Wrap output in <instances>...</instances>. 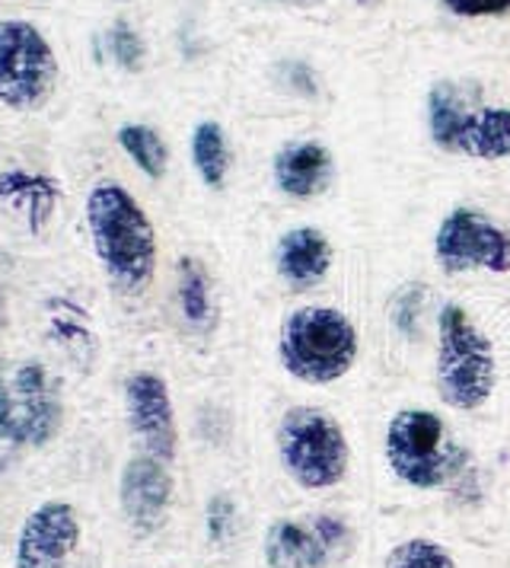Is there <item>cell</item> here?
<instances>
[{"mask_svg":"<svg viewBox=\"0 0 510 568\" xmlns=\"http://www.w3.org/2000/svg\"><path fill=\"white\" fill-rule=\"evenodd\" d=\"M382 454L399 483L425 491L450 483L466 460L462 447L447 432V422L431 409H399L392 415Z\"/></svg>","mask_w":510,"mask_h":568,"instance_id":"cell-4","label":"cell"},{"mask_svg":"<svg viewBox=\"0 0 510 568\" xmlns=\"http://www.w3.org/2000/svg\"><path fill=\"white\" fill-rule=\"evenodd\" d=\"M105 49L112 54V61L125 71H141L144 61H147V45L144 39L125 23H115V27L105 32Z\"/></svg>","mask_w":510,"mask_h":568,"instance_id":"cell-23","label":"cell"},{"mask_svg":"<svg viewBox=\"0 0 510 568\" xmlns=\"http://www.w3.org/2000/svg\"><path fill=\"white\" fill-rule=\"evenodd\" d=\"M119 148L131 156V163L147 176V180L160 182L170 170V148L163 141V134L151 125L141 122H128L119 129Z\"/></svg>","mask_w":510,"mask_h":568,"instance_id":"cell-19","label":"cell"},{"mask_svg":"<svg viewBox=\"0 0 510 568\" xmlns=\"http://www.w3.org/2000/svg\"><path fill=\"white\" fill-rule=\"evenodd\" d=\"M125 409L144 450L163 464H173L178 450V428L166 381L151 371L131 374L125 381Z\"/></svg>","mask_w":510,"mask_h":568,"instance_id":"cell-11","label":"cell"},{"mask_svg":"<svg viewBox=\"0 0 510 568\" xmlns=\"http://www.w3.org/2000/svg\"><path fill=\"white\" fill-rule=\"evenodd\" d=\"M166 466L170 464L156 460L151 454H141V457H131L122 469L119 505H122L125 520L137 534L160 530L166 515H170L176 483H173V473Z\"/></svg>","mask_w":510,"mask_h":568,"instance_id":"cell-12","label":"cell"},{"mask_svg":"<svg viewBox=\"0 0 510 568\" xmlns=\"http://www.w3.org/2000/svg\"><path fill=\"white\" fill-rule=\"evenodd\" d=\"M0 199L20 207L29 231L42 233L51 221V214H54V207H58L61 189H58V180H49V176L10 170L0 176Z\"/></svg>","mask_w":510,"mask_h":568,"instance_id":"cell-16","label":"cell"},{"mask_svg":"<svg viewBox=\"0 0 510 568\" xmlns=\"http://www.w3.org/2000/svg\"><path fill=\"white\" fill-rule=\"evenodd\" d=\"M332 243L319 227H294L278 240L275 250V272L294 291L316 287L329 275Z\"/></svg>","mask_w":510,"mask_h":568,"instance_id":"cell-14","label":"cell"},{"mask_svg":"<svg viewBox=\"0 0 510 568\" xmlns=\"http://www.w3.org/2000/svg\"><path fill=\"white\" fill-rule=\"evenodd\" d=\"M178 311L185 316V323H192L195 329H204L214 316V301H211V278L204 272L198 258L182 256L178 258Z\"/></svg>","mask_w":510,"mask_h":568,"instance_id":"cell-20","label":"cell"},{"mask_svg":"<svg viewBox=\"0 0 510 568\" xmlns=\"http://www.w3.org/2000/svg\"><path fill=\"white\" fill-rule=\"evenodd\" d=\"M64 311H68V307H64V301H54V304H49L51 338H54V342H61L74 358H80V355L93 358L96 342H93V333H90V326H86V320H83L80 307L71 304V313H64Z\"/></svg>","mask_w":510,"mask_h":568,"instance_id":"cell-21","label":"cell"},{"mask_svg":"<svg viewBox=\"0 0 510 568\" xmlns=\"http://www.w3.org/2000/svg\"><path fill=\"white\" fill-rule=\"evenodd\" d=\"M7 320H10V311H7V291L0 287V338L7 333Z\"/></svg>","mask_w":510,"mask_h":568,"instance_id":"cell-26","label":"cell"},{"mask_svg":"<svg viewBox=\"0 0 510 568\" xmlns=\"http://www.w3.org/2000/svg\"><path fill=\"white\" fill-rule=\"evenodd\" d=\"M272 176L284 195L290 199H316L335 180V156L319 141H294L284 144L272 160Z\"/></svg>","mask_w":510,"mask_h":568,"instance_id":"cell-13","label":"cell"},{"mask_svg":"<svg viewBox=\"0 0 510 568\" xmlns=\"http://www.w3.org/2000/svg\"><path fill=\"white\" fill-rule=\"evenodd\" d=\"M351 546V530L341 517L316 515L309 520H275L265 534V562L272 568H326Z\"/></svg>","mask_w":510,"mask_h":568,"instance_id":"cell-9","label":"cell"},{"mask_svg":"<svg viewBox=\"0 0 510 568\" xmlns=\"http://www.w3.org/2000/svg\"><path fill=\"white\" fill-rule=\"evenodd\" d=\"M434 377L440 399L459 413L482 409L498 384L494 345L459 304H447L440 311Z\"/></svg>","mask_w":510,"mask_h":568,"instance_id":"cell-3","label":"cell"},{"mask_svg":"<svg viewBox=\"0 0 510 568\" xmlns=\"http://www.w3.org/2000/svg\"><path fill=\"white\" fill-rule=\"evenodd\" d=\"M83 527L74 505L45 501L26 517L17 537L13 568H68L80 546Z\"/></svg>","mask_w":510,"mask_h":568,"instance_id":"cell-10","label":"cell"},{"mask_svg":"<svg viewBox=\"0 0 510 568\" xmlns=\"http://www.w3.org/2000/svg\"><path fill=\"white\" fill-rule=\"evenodd\" d=\"M443 7L457 17H498L508 13L510 0H443Z\"/></svg>","mask_w":510,"mask_h":568,"instance_id":"cell-25","label":"cell"},{"mask_svg":"<svg viewBox=\"0 0 510 568\" xmlns=\"http://www.w3.org/2000/svg\"><path fill=\"white\" fill-rule=\"evenodd\" d=\"M434 258L443 272H510V233L479 207H453L434 233Z\"/></svg>","mask_w":510,"mask_h":568,"instance_id":"cell-8","label":"cell"},{"mask_svg":"<svg viewBox=\"0 0 510 568\" xmlns=\"http://www.w3.org/2000/svg\"><path fill=\"white\" fill-rule=\"evenodd\" d=\"M64 425V399L49 367L35 358L0 371V438L17 447H45Z\"/></svg>","mask_w":510,"mask_h":568,"instance_id":"cell-6","label":"cell"},{"mask_svg":"<svg viewBox=\"0 0 510 568\" xmlns=\"http://www.w3.org/2000/svg\"><path fill=\"white\" fill-rule=\"evenodd\" d=\"M355 3H360V7H377L382 0H355Z\"/></svg>","mask_w":510,"mask_h":568,"instance_id":"cell-28","label":"cell"},{"mask_svg":"<svg viewBox=\"0 0 510 568\" xmlns=\"http://www.w3.org/2000/svg\"><path fill=\"white\" fill-rule=\"evenodd\" d=\"M275 444L280 466L300 489H332L345 479L351 464L345 428L316 406H294L280 415Z\"/></svg>","mask_w":510,"mask_h":568,"instance_id":"cell-5","label":"cell"},{"mask_svg":"<svg viewBox=\"0 0 510 568\" xmlns=\"http://www.w3.org/2000/svg\"><path fill=\"white\" fill-rule=\"evenodd\" d=\"M453 154L476 160H504L510 156V105L469 109L457 134Z\"/></svg>","mask_w":510,"mask_h":568,"instance_id":"cell-15","label":"cell"},{"mask_svg":"<svg viewBox=\"0 0 510 568\" xmlns=\"http://www.w3.org/2000/svg\"><path fill=\"white\" fill-rule=\"evenodd\" d=\"M86 227L109 282L137 294L156 272V231L147 211L112 180L96 182L86 195Z\"/></svg>","mask_w":510,"mask_h":568,"instance_id":"cell-1","label":"cell"},{"mask_svg":"<svg viewBox=\"0 0 510 568\" xmlns=\"http://www.w3.org/2000/svg\"><path fill=\"white\" fill-rule=\"evenodd\" d=\"M360 338L348 313L329 304H306L284 320L278 338L280 367L309 387L341 381L357 362Z\"/></svg>","mask_w":510,"mask_h":568,"instance_id":"cell-2","label":"cell"},{"mask_svg":"<svg viewBox=\"0 0 510 568\" xmlns=\"http://www.w3.org/2000/svg\"><path fill=\"white\" fill-rule=\"evenodd\" d=\"M192 163L198 170V176L207 189H224V182L230 176L233 156H230L227 134L221 122L204 119L192 131Z\"/></svg>","mask_w":510,"mask_h":568,"instance_id":"cell-17","label":"cell"},{"mask_svg":"<svg viewBox=\"0 0 510 568\" xmlns=\"http://www.w3.org/2000/svg\"><path fill=\"white\" fill-rule=\"evenodd\" d=\"M268 3H287V7H319L326 0H268Z\"/></svg>","mask_w":510,"mask_h":568,"instance_id":"cell-27","label":"cell"},{"mask_svg":"<svg viewBox=\"0 0 510 568\" xmlns=\"http://www.w3.org/2000/svg\"><path fill=\"white\" fill-rule=\"evenodd\" d=\"M236 530V505L230 495H214L204 511V534L214 546H224Z\"/></svg>","mask_w":510,"mask_h":568,"instance_id":"cell-24","label":"cell"},{"mask_svg":"<svg viewBox=\"0 0 510 568\" xmlns=\"http://www.w3.org/2000/svg\"><path fill=\"white\" fill-rule=\"evenodd\" d=\"M469 109L472 105L466 103L459 87L447 83V80L434 87L431 97H428V129H431V141L440 151H447V154L457 151L459 125H462Z\"/></svg>","mask_w":510,"mask_h":568,"instance_id":"cell-18","label":"cell"},{"mask_svg":"<svg viewBox=\"0 0 510 568\" xmlns=\"http://www.w3.org/2000/svg\"><path fill=\"white\" fill-rule=\"evenodd\" d=\"M386 568H457V559L450 556L447 546L428 537H415V540L399 542L386 556Z\"/></svg>","mask_w":510,"mask_h":568,"instance_id":"cell-22","label":"cell"},{"mask_svg":"<svg viewBox=\"0 0 510 568\" xmlns=\"http://www.w3.org/2000/svg\"><path fill=\"white\" fill-rule=\"evenodd\" d=\"M58 83V54L26 20H0V103L13 112H35Z\"/></svg>","mask_w":510,"mask_h":568,"instance_id":"cell-7","label":"cell"}]
</instances>
